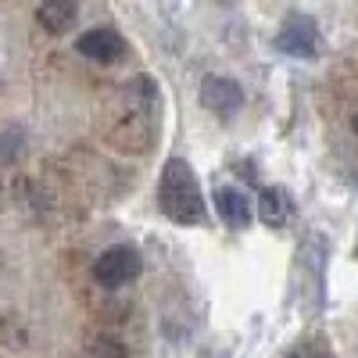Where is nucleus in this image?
<instances>
[{"label":"nucleus","instance_id":"7","mask_svg":"<svg viewBox=\"0 0 358 358\" xmlns=\"http://www.w3.org/2000/svg\"><path fill=\"white\" fill-rule=\"evenodd\" d=\"M79 15V0H43L36 8V22L47 29V33H69L72 22Z\"/></svg>","mask_w":358,"mask_h":358},{"label":"nucleus","instance_id":"11","mask_svg":"<svg viewBox=\"0 0 358 358\" xmlns=\"http://www.w3.org/2000/svg\"><path fill=\"white\" fill-rule=\"evenodd\" d=\"M351 126H355V133H358V111H355V118H351Z\"/></svg>","mask_w":358,"mask_h":358},{"label":"nucleus","instance_id":"10","mask_svg":"<svg viewBox=\"0 0 358 358\" xmlns=\"http://www.w3.org/2000/svg\"><path fill=\"white\" fill-rule=\"evenodd\" d=\"M290 358H330V355H326V351H297Z\"/></svg>","mask_w":358,"mask_h":358},{"label":"nucleus","instance_id":"5","mask_svg":"<svg viewBox=\"0 0 358 358\" xmlns=\"http://www.w3.org/2000/svg\"><path fill=\"white\" fill-rule=\"evenodd\" d=\"M76 50L83 57H90V62H97V65H115L118 57L126 54V40L118 36L115 29L97 25V29H86V33L76 40Z\"/></svg>","mask_w":358,"mask_h":358},{"label":"nucleus","instance_id":"9","mask_svg":"<svg viewBox=\"0 0 358 358\" xmlns=\"http://www.w3.org/2000/svg\"><path fill=\"white\" fill-rule=\"evenodd\" d=\"M86 358H129V348L118 341V337H94L86 344V351H83Z\"/></svg>","mask_w":358,"mask_h":358},{"label":"nucleus","instance_id":"8","mask_svg":"<svg viewBox=\"0 0 358 358\" xmlns=\"http://www.w3.org/2000/svg\"><path fill=\"white\" fill-rule=\"evenodd\" d=\"M258 219L268 226V229H276L290 219V194L283 187H265L258 194Z\"/></svg>","mask_w":358,"mask_h":358},{"label":"nucleus","instance_id":"3","mask_svg":"<svg viewBox=\"0 0 358 358\" xmlns=\"http://www.w3.org/2000/svg\"><path fill=\"white\" fill-rule=\"evenodd\" d=\"M276 50L290 54V57H305V62H312V57L319 54V25L312 15H287L283 29L276 33Z\"/></svg>","mask_w":358,"mask_h":358},{"label":"nucleus","instance_id":"6","mask_svg":"<svg viewBox=\"0 0 358 358\" xmlns=\"http://www.w3.org/2000/svg\"><path fill=\"white\" fill-rule=\"evenodd\" d=\"M255 204L244 190H236V187H219L215 190V212L219 219L229 226V229H248L251 226V215H255Z\"/></svg>","mask_w":358,"mask_h":358},{"label":"nucleus","instance_id":"4","mask_svg":"<svg viewBox=\"0 0 358 358\" xmlns=\"http://www.w3.org/2000/svg\"><path fill=\"white\" fill-rule=\"evenodd\" d=\"M201 104L215 115H236L244 108V86L229 76H204L201 79Z\"/></svg>","mask_w":358,"mask_h":358},{"label":"nucleus","instance_id":"1","mask_svg":"<svg viewBox=\"0 0 358 358\" xmlns=\"http://www.w3.org/2000/svg\"><path fill=\"white\" fill-rule=\"evenodd\" d=\"M158 208L176 222V226H197L204 222V197L201 183L183 158H169L162 169V183H158Z\"/></svg>","mask_w":358,"mask_h":358},{"label":"nucleus","instance_id":"2","mask_svg":"<svg viewBox=\"0 0 358 358\" xmlns=\"http://www.w3.org/2000/svg\"><path fill=\"white\" fill-rule=\"evenodd\" d=\"M140 268H143V262H140L136 248L115 244V248H108V251L94 262V280H97L101 287H108V290H118V287H126L129 280H136Z\"/></svg>","mask_w":358,"mask_h":358}]
</instances>
